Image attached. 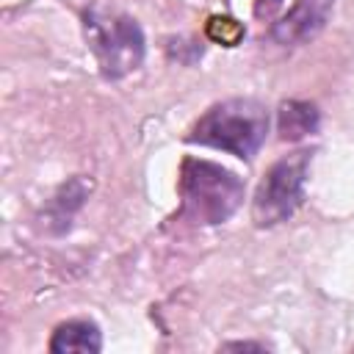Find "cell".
<instances>
[{
	"mask_svg": "<svg viewBox=\"0 0 354 354\" xmlns=\"http://www.w3.org/2000/svg\"><path fill=\"white\" fill-rule=\"evenodd\" d=\"M243 202V183L230 169L188 158L180 169V218L210 227L227 221Z\"/></svg>",
	"mask_w": 354,
	"mask_h": 354,
	"instance_id": "1",
	"label": "cell"
},
{
	"mask_svg": "<svg viewBox=\"0 0 354 354\" xmlns=\"http://www.w3.org/2000/svg\"><path fill=\"white\" fill-rule=\"evenodd\" d=\"M268 133V108L257 100H224L205 111V116L194 124L188 141L205 144L235 158L249 160Z\"/></svg>",
	"mask_w": 354,
	"mask_h": 354,
	"instance_id": "2",
	"label": "cell"
},
{
	"mask_svg": "<svg viewBox=\"0 0 354 354\" xmlns=\"http://www.w3.org/2000/svg\"><path fill=\"white\" fill-rule=\"evenodd\" d=\"M86 41L105 77L119 80L141 66L144 61V33L127 14L88 11L86 14Z\"/></svg>",
	"mask_w": 354,
	"mask_h": 354,
	"instance_id": "3",
	"label": "cell"
},
{
	"mask_svg": "<svg viewBox=\"0 0 354 354\" xmlns=\"http://www.w3.org/2000/svg\"><path fill=\"white\" fill-rule=\"evenodd\" d=\"M310 152H293L282 160H277L252 202V218L257 227H274L279 221H288L304 196V180L310 169Z\"/></svg>",
	"mask_w": 354,
	"mask_h": 354,
	"instance_id": "4",
	"label": "cell"
},
{
	"mask_svg": "<svg viewBox=\"0 0 354 354\" xmlns=\"http://www.w3.org/2000/svg\"><path fill=\"white\" fill-rule=\"evenodd\" d=\"M326 6L329 0H301L282 22L274 25L271 36L279 44H293V41H304L310 39L326 19Z\"/></svg>",
	"mask_w": 354,
	"mask_h": 354,
	"instance_id": "5",
	"label": "cell"
},
{
	"mask_svg": "<svg viewBox=\"0 0 354 354\" xmlns=\"http://www.w3.org/2000/svg\"><path fill=\"white\" fill-rule=\"evenodd\" d=\"M100 348H102V335H100L97 324L94 321H83V318L61 324L53 332V340H50V351H55V354H64V351L97 354Z\"/></svg>",
	"mask_w": 354,
	"mask_h": 354,
	"instance_id": "6",
	"label": "cell"
},
{
	"mask_svg": "<svg viewBox=\"0 0 354 354\" xmlns=\"http://www.w3.org/2000/svg\"><path fill=\"white\" fill-rule=\"evenodd\" d=\"M321 113L313 102L304 100H288L279 108V138L282 141H299L318 130Z\"/></svg>",
	"mask_w": 354,
	"mask_h": 354,
	"instance_id": "7",
	"label": "cell"
},
{
	"mask_svg": "<svg viewBox=\"0 0 354 354\" xmlns=\"http://www.w3.org/2000/svg\"><path fill=\"white\" fill-rule=\"evenodd\" d=\"M243 33H246L243 25L235 22L232 17H210V22H207V36L227 47H235L243 39Z\"/></svg>",
	"mask_w": 354,
	"mask_h": 354,
	"instance_id": "8",
	"label": "cell"
},
{
	"mask_svg": "<svg viewBox=\"0 0 354 354\" xmlns=\"http://www.w3.org/2000/svg\"><path fill=\"white\" fill-rule=\"evenodd\" d=\"M279 6H282V0H257V3H254V14H257V17H271Z\"/></svg>",
	"mask_w": 354,
	"mask_h": 354,
	"instance_id": "9",
	"label": "cell"
},
{
	"mask_svg": "<svg viewBox=\"0 0 354 354\" xmlns=\"http://www.w3.org/2000/svg\"><path fill=\"white\" fill-rule=\"evenodd\" d=\"M224 348H238V351H241V348H257V351H263L266 346H263V343H227Z\"/></svg>",
	"mask_w": 354,
	"mask_h": 354,
	"instance_id": "10",
	"label": "cell"
}]
</instances>
